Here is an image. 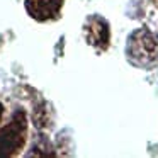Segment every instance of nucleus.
Returning a JSON list of instances; mask_svg holds the SVG:
<instances>
[]
</instances>
